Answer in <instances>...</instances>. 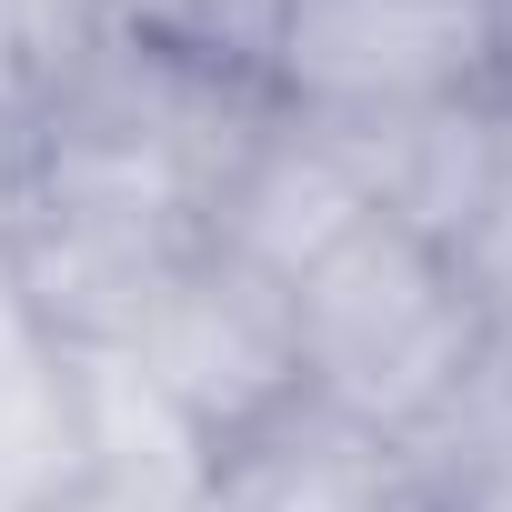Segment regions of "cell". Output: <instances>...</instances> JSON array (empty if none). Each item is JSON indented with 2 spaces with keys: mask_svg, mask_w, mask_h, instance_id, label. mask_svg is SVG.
<instances>
[{
  "mask_svg": "<svg viewBox=\"0 0 512 512\" xmlns=\"http://www.w3.org/2000/svg\"><path fill=\"white\" fill-rule=\"evenodd\" d=\"M292 332H302V392L382 442H412L502 342L462 262L392 211H362L292 282Z\"/></svg>",
  "mask_w": 512,
  "mask_h": 512,
  "instance_id": "1",
  "label": "cell"
},
{
  "mask_svg": "<svg viewBox=\"0 0 512 512\" xmlns=\"http://www.w3.org/2000/svg\"><path fill=\"white\" fill-rule=\"evenodd\" d=\"M272 101L302 121H402L502 101L492 0H292Z\"/></svg>",
  "mask_w": 512,
  "mask_h": 512,
  "instance_id": "4",
  "label": "cell"
},
{
  "mask_svg": "<svg viewBox=\"0 0 512 512\" xmlns=\"http://www.w3.org/2000/svg\"><path fill=\"white\" fill-rule=\"evenodd\" d=\"M362 211H372V191L352 181V161L332 151V131L272 101L262 141H251V151H241V171L221 181L211 251H231V262H251L262 282H282V292H292V282L322 262V251H332Z\"/></svg>",
  "mask_w": 512,
  "mask_h": 512,
  "instance_id": "5",
  "label": "cell"
},
{
  "mask_svg": "<svg viewBox=\"0 0 512 512\" xmlns=\"http://www.w3.org/2000/svg\"><path fill=\"white\" fill-rule=\"evenodd\" d=\"M201 251H211V231L181 211L21 171L11 231H0V302L51 352H121Z\"/></svg>",
  "mask_w": 512,
  "mask_h": 512,
  "instance_id": "2",
  "label": "cell"
},
{
  "mask_svg": "<svg viewBox=\"0 0 512 512\" xmlns=\"http://www.w3.org/2000/svg\"><path fill=\"white\" fill-rule=\"evenodd\" d=\"M121 362L161 392V412L191 432L201 472H221L251 432H272L302 392V332H292V292L262 282L231 251L201 262L161 292V312L121 342Z\"/></svg>",
  "mask_w": 512,
  "mask_h": 512,
  "instance_id": "3",
  "label": "cell"
},
{
  "mask_svg": "<svg viewBox=\"0 0 512 512\" xmlns=\"http://www.w3.org/2000/svg\"><path fill=\"white\" fill-rule=\"evenodd\" d=\"M422 512H512V342L482 352V372L402 442Z\"/></svg>",
  "mask_w": 512,
  "mask_h": 512,
  "instance_id": "6",
  "label": "cell"
},
{
  "mask_svg": "<svg viewBox=\"0 0 512 512\" xmlns=\"http://www.w3.org/2000/svg\"><path fill=\"white\" fill-rule=\"evenodd\" d=\"M492 31H502V111H512V0H492Z\"/></svg>",
  "mask_w": 512,
  "mask_h": 512,
  "instance_id": "9",
  "label": "cell"
},
{
  "mask_svg": "<svg viewBox=\"0 0 512 512\" xmlns=\"http://www.w3.org/2000/svg\"><path fill=\"white\" fill-rule=\"evenodd\" d=\"M452 262H462V282L482 292V312H492V332L512 342V121H502V161H492V191H482V211H472V231L452 241Z\"/></svg>",
  "mask_w": 512,
  "mask_h": 512,
  "instance_id": "8",
  "label": "cell"
},
{
  "mask_svg": "<svg viewBox=\"0 0 512 512\" xmlns=\"http://www.w3.org/2000/svg\"><path fill=\"white\" fill-rule=\"evenodd\" d=\"M282 31H292V0H181V31L171 51L241 81V91H272V61H282Z\"/></svg>",
  "mask_w": 512,
  "mask_h": 512,
  "instance_id": "7",
  "label": "cell"
}]
</instances>
